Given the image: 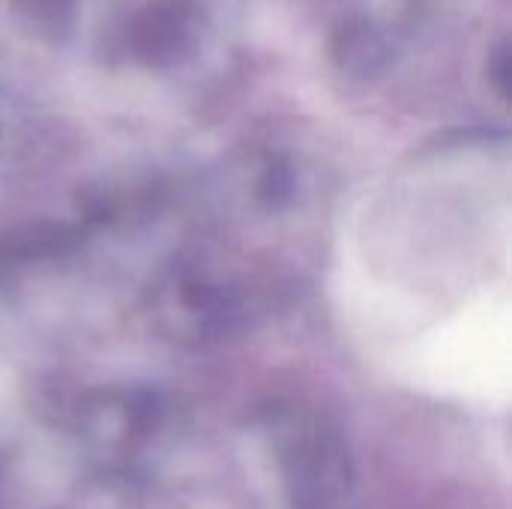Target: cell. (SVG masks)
I'll use <instances>...</instances> for the list:
<instances>
[{
    "instance_id": "1",
    "label": "cell",
    "mask_w": 512,
    "mask_h": 509,
    "mask_svg": "<svg viewBox=\"0 0 512 509\" xmlns=\"http://www.w3.org/2000/svg\"><path fill=\"white\" fill-rule=\"evenodd\" d=\"M291 509H342L354 492V459L339 429L312 411H276L267 423Z\"/></svg>"
},
{
    "instance_id": "2",
    "label": "cell",
    "mask_w": 512,
    "mask_h": 509,
    "mask_svg": "<svg viewBox=\"0 0 512 509\" xmlns=\"http://www.w3.org/2000/svg\"><path fill=\"white\" fill-rule=\"evenodd\" d=\"M165 408L156 393L123 390L90 399L81 411V438L99 456V468L123 474L138 468V456L159 435Z\"/></svg>"
}]
</instances>
